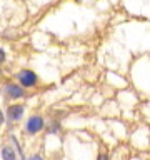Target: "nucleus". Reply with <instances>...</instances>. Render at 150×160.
I'll return each instance as SVG.
<instances>
[{
  "label": "nucleus",
  "mask_w": 150,
  "mask_h": 160,
  "mask_svg": "<svg viewBox=\"0 0 150 160\" xmlns=\"http://www.w3.org/2000/svg\"><path fill=\"white\" fill-rule=\"evenodd\" d=\"M98 160H107V155H105V153H100V155H98Z\"/></svg>",
  "instance_id": "nucleus-9"
},
{
  "label": "nucleus",
  "mask_w": 150,
  "mask_h": 160,
  "mask_svg": "<svg viewBox=\"0 0 150 160\" xmlns=\"http://www.w3.org/2000/svg\"><path fill=\"white\" fill-rule=\"evenodd\" d=\"M28 160H43V158L40 157V155H32V157H30Z\"/></svg>",
  "instance_id": "nucleus-8"
},
{
  "label": "nucleus",
  "mask_w": 150,
  "mask_h": 160,
  "mask_svg": "<svg viewBox=\"0 0 150 160\" xmlns=\"http://www.w3.org/2000/svg\"><path fill=\"white\" fill-rule=\"evenodd\" d=\"M3 93L7 95V98L10 100H18V98H22L25 97V90L22 85H18V83H15V82H7L3 85Z\"/></svg>",
  "instance_id": "nucleus-3"
},
{
  "label": "nucleus",
  "mask_w": 150,
  "mask_h": 160,
  "mask_svg": "<svg viewBox=\"0 0 150 160\" xmlns=\"http://www.w3.org/2000/svg\"><path fill=\"white\" fill-rule=\"evenodd\" d=\"M45 127V120L42 115H38V113H33V115H30V117L27 118V122H25V133L27 135H37L40 133L43 130Z\"/></svg>",
  "instance_id": "nucleus-1"
},
{
  "label": "nucleus",
  "mask_w": 150,
  "mask_h": 160,
  "mask_svg": "<svg viewBox=\"0 0 150 160\" xmlns=\"http://www.w3.org/2000/svg\"><path fill=\"white\" fill-rule=\"evenodd\" d=\"M25 115V105L23 103H10L5 110V117L12 122H18Z\"/></svg>",
  "instance_id": "nucleus-4"
},
{
  "label": "nucleus",
  "mask_w": 150,
  "mask_h": 160,
  "mask_svg": "<svg viewBox=\"0 0 150 160\" xmlns=\"http://www.w3.org/2000/svg\"><path fill=\"white\" fill-rule=\"evenodd\" d=\"M5 118H7V117H5V113H3V110H2V108H0V127H2V125L5 123Z\"/></svg>",
  "instance_id": "nucleus-7"
},
{
  "label": "nucleus",
  "mask_w": 150,
  "mask_h": 160,
  "mask_svg": "<svg viewBox=\"0 0 150 160\" xmlns=\"http://www.w3.org/2000/svg\"><path fill=\"white\" fill-rule=\"evenodd\" d=\"M0 157H2V160H17V152L12 145H3Z\"/></svg>",
  "instance_id": "nucleus-5"
},
{
  "label": "nucleus",
  "mask_w": 150,
  "mask_h": 160,
  "mask_svg": "<svg viewBox=\"0 0 150 160\" xmlns=\"http://www.w3.org/2000/svg\"><path fill=\"white\" fill-rule=\"evenodd\" d=\"M18 80V85H22L23 88H30V87H35L38 82V77H37V73L33 72V70H30V68H22L20 72L15 75Z\"/></svg>",
  "instance_id": "nucleus-2"
},
{
  "label": "nucleus",
  "mask_w": 150,
  "mask_h": 160,
  "mask_svg": "<svg viewBox=\"0 0 150 160\" xmlns=\"http://www.w3.org/2000/svg\"><path fill=\"white\" fill-rule=\"evenodd\" d=\"M5 60H7V53H5L3 48H0V65H3Z\"/></svg>",
  "instance_id": "nucleus-6"
}]
</instances>
